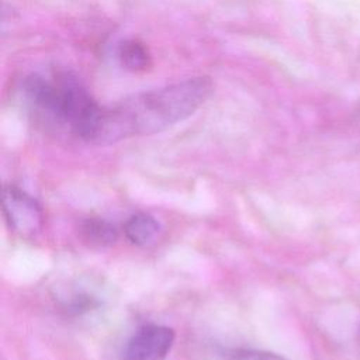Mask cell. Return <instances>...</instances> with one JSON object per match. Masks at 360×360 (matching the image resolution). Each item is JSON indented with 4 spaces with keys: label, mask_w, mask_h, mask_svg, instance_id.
<instances>
[{
    "label": "cell",
    "mask_w": 360,
    "mask_h": 360,
    "mask_svg": "<svg viewBox=\"0 0 360 360\" xmlns=\"http://www.w3.org/2000/svg\"><path fill=\"white\" fill-rule=\"evenodd\" d=\"M212 82L191 77L101 105L93 143H111L160 132L193 115L210 97Z\"/></svg>",
    "instance_id": "6da1fadb"
},
{
    "label": "cell",
    "mask_w": 360,
    "mask_h": 360,
    "mask_svg": "<svg viewBox=\"0 0 360 360\" xmlns=\"http://www.w3.org/2000/svg\"><path fill=\"white\" fill-rule=\"evenodd\" d=\"M25 94L42 114L68 127L76 136L93 141L101 105L76 79L69 75L51 79L34 76L25 82Z\"/></svg>",
    "instance_id": "7a4b0ae2"
},
{
    "label": "cell",
    "mask_w": 360,
    "mask_h": 360,
    "mask_svg": "<svg viewBox=\"0 0 360 360\" xmlns=\"http://www.w3.org/2000/svg\"><path fill=\"white\" fill-rule=\"evenodd\" d=\"M1 204L6 219L17 233L34 236L42 229L44 212L41 205L28 193L14 184L1 190Z\"/></svg>",
    "instance_id": "3957f363"
},
{
    "label": "cell",
    "mask_w": 360,
    "mask_h": 360,
    "mask_svg": "<svg viewBox=\"0 0 360 360\" xmlns=\"http://www.w3.org/2000/svg\"><path fill=\"white\" fill-rule=\"evenodd\" d=\"M174 330L165 325L149 323L139 328L128 340L125 360H166L174 343Z\"/></svg>",
    "instance_id": "277c9868"
},
{
    "label": "cell",
    "mask_w": 360,
    "mask_h": 360,
    "mask_svg": "<svg viewBox=\"0 0 360 360\" xmlns=\"http://www.w3.org/2000/svg\"><path fill=\"white\" fill-rule=\"evenodd\" d=\"M160 231V224L146 212H136L124 224V233L127 239L141 248L155 245L159 239Z\"/></svg>",
    "instance_id": "5b68a950"
},
{
    "label": "cell",
    "mask_w": 360,
    "mask_h": 360,
    "mask_svg": "<svg viewBox=\"0 0 360 360\" xmlns=\"http://www.w3.org/2000/svg\"><path fill=\"white\" fill-rule=\"evenodd\" d=\"M79 235L84 243L93 248H107L118 239L117 228L101 218H87L82 221Z\"/></svg>",
    "instance_id": "8992f818"
},
{
    "label": "cell",
    "mask_w": 360,
    "mask_h": 360,
    "mask_svg": "<svg viewBox=\"0 0 360 360\" xmlns=\"http://www.w3.org/2000/svg\"><path fill=\"white\" fill-rule=\"evenodd\" d=\"M118 58L121 59V63L131 70H139L145 69L149 62V55L146 52V48L136 41H127L120 46Z\"/></svg>",
    "instance_id": "52a82bcc"
},
{
    "label": "cell",
    "mask_w": 360,
    "mask_h": 360,
    "mask_svg": "<svg viewBox=\"0 0 360 360\" xmlns=\"http://www.w3.org/2000/svg\"><path fill=\"white\" fill-rule=\"evenodd\" d=\"M229 360H287L276 353L253 349H240L231 354Z\"/></svg>",
    "instance_id": "ba28073f"
}]
</instances>
